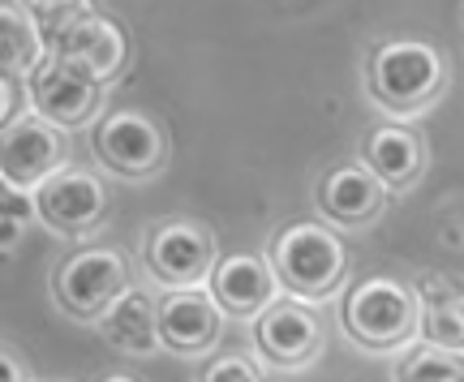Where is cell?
Masks as SVG:
<instances>
[{
    "label": "cell",
    "instance_id": "1",
    "mask_svg": "<svg viewBox=\"0 0 464 382\" xmlns=\"http://www.w3.org/2000/svg\"><path fill=\"white\" fill-rule=\"evenodd\" d=\"M365 86L370 95L396 112V117H413L421 108H430L443 86H448V65L439 48L421 43V39H387L370 52L365 65Z\"/></svg>",
    "mask_w": 464,
    "mask_h": 382
},
{
    "label": "cell",
    "instance_id": "2",
    "mask_svg": "<svg viewBox=\"0 0 464 382\" xmlns=\"http://www.w3.org/2000/svg\"><path fill=\"white\" fill-rule=\"evenodd\" d=\"M421 297L417 288L387 275L362 280L357 288H348L344 297V331L374 352L392 349H413L421 339Z\"/></svg>",
    "mask_w": 464,
    "mask_h": 382
},
{
    "label": "cell",
    "instance_id": "3",
    "mask_svg": "<svg viewBox=\"0 0 464 382\" xmlns=\"http://www.w3.org/2000/svg\"><path fill=\"white\" fill-rule=\"evenodd\" d=\"M271 263H276V275H280L288 297L314 305V301H327L344 283L348 253H344V241L332 228H323V224H293V228H284L276 236Z\"/></svg>",
    "mask_w": 464,
    "mask_h": 382
},
{
    "label": "cell",
    "instance_id": "4",
    "mask_svg": "<svg viewBox=\"0 0 464 382\" xmlns=\"http://www.w3.org/2000/svg\"><path fill=\"white\" fill-rule=\"evenodd\" d=\"M125 292H130V266L116 250L69 253L52 275L56 305L73 318H86V322H100Z\"/></svg>",
    "mask_w": 464,
    "mask_h": 382
},
{
    "label": "cell",
    "instance_id": "5",
    "mask_svg": "<svg viewBox=\"0 0 464 382\" xmlns=\"http://www.w3.org/2000/svg\"><path fill=\"white\" fill-rule=\"evenodd\" d=\"M219 253L216 236L194 219H168L160 224L147 241V271L164 283V292H185V288H202L216 275Z\"/></svg>",
    "mask_w": 464,
    "mask_h": 382
},
{
    "label": "cell",
    "instance_id": "6",
    "mask_svg": "<svg viewBox=\"0 0 464 382\" xmlns=\"http://www.w3.org/2000/svg\"><path fill=\"white\" fill-rule=\"evenodd\" d=\"M26 91H31V112L56 129H78L86 120H95L103 103V82H95L91 73L69 65L56 52H48V61L26 82Z\"/></svg>",
    "mask_w": 464,
    "mask_h": 382
},
{
    "label": "cell",
    "instance_id": "7",
    "mask_svg": "<svg viewBox=\"0 0 464 382\" xmlns=\"http://www.w3.org/2000/svg\"><path fill=\"white\" fill-rule=\"evenodd\" d=\"M95 155L116 177H150L168 164V138L147 112H112L95 125Z\"/></svg>",
    "mask_w": 464,
    "mask_h": 382
},
{
    "label": "cell",
    "instance_id": "8",
    "mask_svg": "<svg viewBox=\"0 0 464 382\" xmlns=\"http://www.w3.org/2000/svg\"><path fill=\"white\" fill-rule=\"evenodd\" d=\"M254 344H258L266 366L301 369L323 349V322L305 301L280 297L263 318H254Z\"/></svg>",
    "mask_w": 464,
    "mask_h": 382
},
{
    "label": "cell",
    "instance_id": "9",
    "mask_svg": "<svg viewBox=\"0 0 464 382\" xmlns=\"http://www.w3.org/2000/svg\"><path fill=\"white\" fill-rule=\"evenodd\" d=\"M61 167H65V138L56 125L26 112L17 125L5 129V142H0V181L5 185L39 189Z\"/></svg>",
    "mask_w": 464,
    "mask_h": 382
},
{
    "label": "cell",
    "instance_id": "10",
    "mask_svg": "<svg viewBox=\"0 0 464 382\" xmlns=\"http://www.w3.org/2000/svg\"><path fill=\"white\" fill-rule=\"evenodd\" d=\"M34 206H39V219L48 224L52 233L61 236H78L86 228H95L108 206V194H103V181L91 177L86 167H61L52 172L48 181L34 189Z\"/></svg>",
    "mask_w": 464,
    "mask_h": 382
},
{
    "label": "cell",
    "instance_id": "11",
    "mask_svg": "<svg viewBox=\"0 0 464 382\" xmlns=\"http://www.w3.org/2000/svg\"><path fill=\"white\" fill-rule=\"evenodd\" d=\"M284 283L276 275V263L263 253H228L219 258L211 275V297L219 301L224 318H263L280 301Z\"/></svg>",
    "mask_w": 464,
    "mask_h": 382
},
{
    "label": "cell",
    "instance_id": "12",
    "mask_svg": "<svg viewBox=\"0 0 464 382\" xmlns=\"http://www.w3.org/2000/svg\"><path fill=\"white\" fill-rule=\"evenodd\" d=\"M219 331H224V310L211 297V288H185V292L160 297V335L168 352L202 357L216 349Z\"/></svg>",
    "mask_w": 464,
    "mask_h": 382
},
{
    "label": "cell",
    "instance_id": "13",
    "mask_svg": "<svg viewBox=\"0 0 464 382\" xmlns=\"http://www.w3.org/2000/svg\"><path fill=\"white\" fill-rule=\"evenodd\" d=\"M56 56H65L69 65H78L82 73H91L95 82H108L125 69V56H130V43H125V31L116 26L112 17L103 14H91L82 22H73L56 43H52Z\"/></svg>",
    "mask_w": 464,
    "mask_h": 382
},
{
    "label": "cell",
    "instance_id": "14",
    "mask_svg": "<svg viewBox=\"0 0 464 382\" xmlns=\"http://www.w3.org/2000/svg\"><path fill=\"white\" fill-rule=\"evenodd\" d=\"M318 206H323V215L335 219V224L362 228V224L382 215V206H387V185H382L365 164L332 167V172L323 177V185H318Z\"/></svg>",
    "mask_w": 464,
    "mask_h": 382
},
{
    "label": "cell",
    "instance_id": "15",
    "mask_svg": "<svg viewBox=\"0 0 464 382\" xmlns=\"http://www.w3.org/2000/svg\"><path fill=\"white\" fill-rule=\"evenodd\" d=\"M362 164L379 177L387 189H409L426 172V142L409 125H374L362 138Z\"/></svg>",
    "mask_w": 464,
    "mask_h": 382
},
{
    "label": "cell",
    "instance_id": "16",
    "mask_svg": "<svg viewBox=\"0 0 464 382\" xmlns=\"http://www.w3.org/2000/svg\"><path fill=\"white\" fill-rule=\"evenodd\" d=\"M95 327H100V335L112 349L133 352V357H147V352L164 349V335H160V301L147 297L142 288H130Z\"/></svg>",
    "mask_w": 464,
    "mask_h": 382
},
{
    "label": "cell",
    "instance_id": "17",
    "mask_svg": "<svg viewBox=\"0 0 464 382\" xmlns=\"http://www.w3.org/2000/svg\"><path fill=\"white\" fill-rule=\"evenodd\" d=\"M48 61V39L34 22L31 5H0V78H26Z\"/></svg>",
    "mask_w": 464,
    "mask_h": 382
},
{
    "label": "cell",
    "instance_id": "18",
    "mask_svg": "<svg viewBox=\"0 0 464 382\" xmlns=\"http://www.w3.org/2000/svg\"><path fill=\"white\" fill-rule=\"evenodd\" d=\"M396 382H464V352L434 349L417 339L413 349H404L396 366Z\"/></svg>",
    "mask_w": 464,
    "mask_h": 382
},
{
    "label": "cell",
    "instance_id": "19",
    "mask_svg": "<svg viewBox=\"0 0 464 382\" xmlns=\"http://www.w3.org/2000/svg\"><path fill=\"white\" fill-rule=\"evenodd\" d=\"M421 344L464 352V301L460 297L426 301V310H421Z\"/></svg>",
    "mask_w": 464,
    "mask_h": 382
},
{
    "label": "cell",
    "instance_id": "20",
    "mask_svg": "<svg viewBox=\"0 0 464 382\" xmlns=\"http://www.w3.org/2000/svg\"><path fill=\"white\" fill-rule=\"evenodd\" d=\"M39 219V206H34V189H17V185H5L0 189V245L5 253L17 250L22 233Z\"/></svg>",
    "mask_w": 464,
    "mask_h": 382
},
{
    "label": "cell",
    "instance_id": "21",
    "mask_svg": "<svg viewBox=\"0 0 464 382\" xmlns=\"http://www.w3.org/2000/svg\"><path fill=\"white\" fill-rule=\"evenodd\" d=\"M198 382H263V369L254 366L249 357H216L211 366L202 369Z\"/></svg>",
    "mask_w": 464,
    "mask_h": 382
},
{
    "label": "cell",
    "instance_id": "22",
    "mask_svg": "<svg viewBox=\"0 0 464 382\" xmlns=\"http://www.w3.org/2000/svg\"><path fill=\"white\" fill-rule=\"evenodd\" d=\"M22 117H26V108H22V78H0V120H5V129L17 125Z\"/></svg>",
    "mask_w": 464,
    "mask_h": 382
},
{
    "label": "cell",
    "instance_id": "23",
    "mask_svg": "<svg viewBox=\"0 0 464 382\" xmlns=\"http://www.w3.org/2000/svg\"><path fill=\"white\" fill-rule=\"evenodd\" d=\"M0 369H5V382H31V378H26V369H22V361L14 357V349H5V357H0Z\"/></svg>",
    "mask_w": 464,
    "mask_h": 382
},
{
    "label": "cell",
    "instance_id": "24",
    "mask_svg": "<svg viewBox=\"0 0 464 382\" xmlns=\"http://www.w3.org/2000/svg\"><path fill=\"white\" fill-rule=\"evenodd\" d=\"M100 382H142V378H133V374H108V378H100Z\"/></svg>",
    "mask_w": 464,
    "mask_h": 382
}]
</instances>
